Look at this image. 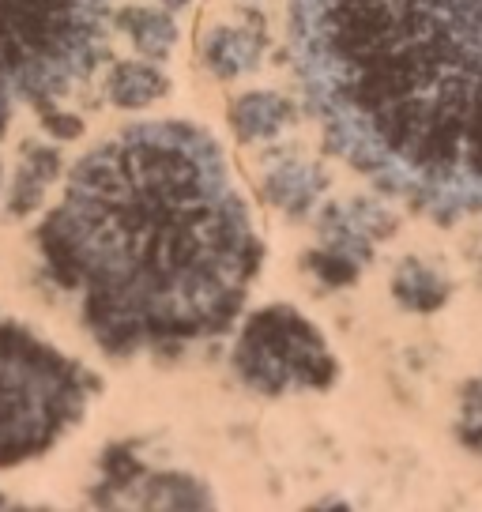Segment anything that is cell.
Returning <instances> with one entry per match:
<instances>
[{
  "instance_id": "cell-1",
  "label": "cell",
  "mask_w": 482,
  "mask_h": 512,
  "mask_svg": "<svg viewBox=\"0 0 482 512\" xmlns=\"http://www.w3.org/2000/svg\"><path fill=\"white\" fill-rule=\"evenodd\" d=\"M38 249L121 358L219 336L264 256L219 144L185 121L121 128L83 155Z\"/></svg>"
},
{
  "instance_id": "cell-2",
  "label": "cell",
  "mask_w": 482,
  "mask_h": 512,
  "mask_svg": "<svg viewBox=\"0 0 482 512\" xmlns=\"http://www.w3.org/2000/svg\"><path fill=\"white\" fill-rule=\"evenodd\" d=\"M324 140L434 215L482 211V0H294Z\"/></svg>"
},
{
  "instance_id": "cell-15",
  "label": "cell",
  "mask_w": 482,
  "mask_h": 512,
  "mask_svg": "<svg viewBox=\"0 0 482 512\" xmlns=\"http://www.w3.org/2000/svg\"><path fill=\"white\" fill-rule=\"evenodd\" d=\"M42 121H46V132H53L57 140H76L83 132V121L80 117H72V113H61V110H42Z\"/></svg>"
},
{
  "instance_id": "cell-8",
  "label": "cell",
  "mask_w": 482,
  "mask_h": 512,
  "mask_svg": "<svg viewBox=\"0 0 482 512\" xmlns=\"http://www.w3.org/2000/svg\"><path fill=\"white\" fill-rule=\"evenodd\" d=\"M324 185H328V177H324L321 166L283 162V166H275L272 174L264 177V196H268V204H275L279 211L302 219V215L317 204V196H321Z\"/></svg>"
},
{
  "instance_id": "cell-11",
  "label": "cell",
  "mask_w": 482,
  "mask_h": 512,
  "mask_svg": "<svg viewBox=\"0 0 482 512\" xmlns=\"http://www.w3.org/2000/svg\"><path fill=\"white\" fill-rule=\"evenodd\" d=\"M260 57H264V42H260V34L245 31V27H219L208 34V46H204V61L223 80L253 72Z\"/></svg>"
},
{
  "instance_id": "cell-16",
  "label": "cell",
  "mask_w": 482,
  "mask_h": 512,
  "mask_svg": "<svg viewBox=\"0 0 482 512\" xmlns=\"http://www.w3.org/2000/svg\"><path fill=\"white\" fill-rule=\"evenodd\" d=\"M162 4H166V8H170V12H177V8H185V4H189V0H162Z\"/></svg>"
},
{
  "instance_id": "cell-12",
  "label": "cell",
  "mask_w": 482,
  "mask_h": 512,
  "mask_svg": "<svg viewBox=\"0 0 482 512\" xmlns=\"http://www.w3.org/2000/svg\"><path fill=\"white\" fill-rule=\"evenodd\" d=\"M166 91H170V80L151 64L121 61L113 64V72L106 76V95L121 110H144L151 102H159Z\"/></svg>"
},
{
  "instance_id": "cell-4",
  "label": "cell",
  "mask_w": 482,
  "mask_h": 512,
  "mask_svg": "<svg viewBox=\"0 0 482 512\" xmlns=\"http://www.w3.org/2000/svg\"><path fill=\"white\" fill-rule=\"evenodd\" d=\"M87 373L0 317V467H19L61 441L87 407Z\"/></svg>"
},
{
  "instance_id": "cell-14",
  "label": "cell",
  "mask_w": 482,
  "mask_h": 512,
  "mask_svg": "<svg viewBox=\"0 0 482 512\" xmlns=\"http://www.w3.org/2000/svg\"><path fill=\"white\" fill-rule=\"evenodd\" d=\"M309 268L321 275L328 287H351L354 279H358V272H362V264H358L354 256L339 253V249H328V245H324L321 253L309 256Z\"/></svg>"
},
{
  "instance_id": "cell-7",
  "label": "cell",
  "mask_w": 482,
  "mask_h": 512,
  "mask_svg": "<svg viewBox=\"0 0 482 512\" xmlns=\"http://www.w3.org/2000/svg\"><path fill=\"white\" fill-rule=\"evenodd\" d=\"M61 174V155L46 144H23V159L16 166L12 189H8V215L23 219L42 208L49 181Z\"/></svg>"
},
{
  "instance_id": "cell-13",
  "label": "cell",
  "mask_w": 482,
  "mask_h": 512,
  "mask_svg": "<svg viewBox=\"0 0 482 512\" xmlns=\"http://www.w3.org/2000/svg\"><path fill=\"white\" fill-rule=\"evenodd\" d=\"M121 31L132 38V46L140 49L144 57L159 61V57H170L177 42V23L170 12H155V8H129L121 12Z\"/></svg>"
},
{
  "instance_id": "cell-3",
  "label": "cell",
  "mask_w": 482,
  "mask_h": 512,
  "mask_svg": "<svg viewBox=\"0 0 482 512\" xmlns=\"http://www.w3.org/2000/svg\"><path fill=\"white\" fill-rule=\"evenodd\" d=\"M113 0H0V128L49 102L106 57Z\"/></svg>"
},
{
  "instance_id": "cell-5",
  "label": "cell",
  "mask_w": 482,
  "mask_h": 512,
  "mask_svg": "<svg viewBox=\"0 0 482 512\" xmlns=\"http://www.w3.org/2000/svg\"><path fill=\"white\" fill-rule=\"evenodd\" d=\"M234 373L253 392L283 396L298 388H328L339 366L324 336L298 309L272 305L245 324L234 347Z\"/></svg>"
},
{
  "instance_id": "cell-10",
  "label": "cell",
  "mask_w": 482,
  "mask_h": 512,
  "mask_svg": "<svg viewBox=\"0 0 482 512\" xmlns=\"http://www.w3.org/2000/svg\"><path fill=\"white\" fill-rule=\"evenodd\" d=\"M392 294L411 313H437L441 305L449 302L452 283L437 268L422 264L418 256H407L396 268V275H392Z\"/></svg>"
},
{
  "instance_id": "cell-6",
  "label": "cell",
  "mask_w": 482,
  "mask_h": 512,
  "mask_svg": "<svg viewBox=\"0 0 482 512\" xmlns=\"http://www.w3.org/2000/svg\"><path fill=\"white\" fill-rule=\"evenodd\" d=\"M396 230V215L385 211L377 200H347V204H332L321 215V238L328 249L354 256L358 264L370 260L373 241H385Z\"/></svg>"
},
{
  "instance_id": "cell-9",
  "label": "cell",
  "mask_w": 482,
  "mask_h": 512,
  "mask_svg": "<svg viewBox=\"0 0 482 512\" xmlns=\"http://www.w3.org/2000/svg\"><path fill=\"white\" fill-rule=\"evenodd\" d=\"M294 121V106L275 91H253L241 95L230 110V125L241 144H257V140H272Z\"/></svg>"
}]
</instances>
